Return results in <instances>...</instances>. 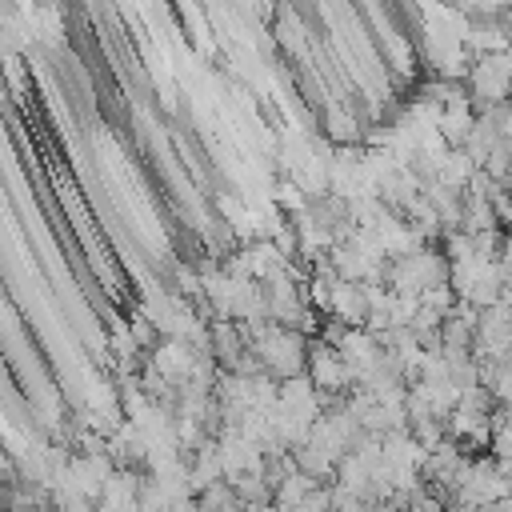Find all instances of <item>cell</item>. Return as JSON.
Listing matches in <instances>:
<instances>
[{
	"instance_id": "1",
	"label": "cell",
	"mask_w": 512,
	"mask_h": 512,
	"mask_svg": "<svg viewBox=\"0 0 512 512\" xmlns=\"http://www.w3.org/2000/svg\"><path fill=\"white\" fill-rule=\"evenodd\" d=\"M384 284L396 292V296H424L428 288H440V284H452V264L448 256H440L436 248H416L400 260L388 264L384 272Z\"/></svg>"
},
{
	"instance_id": "2",
	"label": "cell",
	"mask_w": 512,
	"mask_h": 512,
	"mask_svg": "<svg viewBox=\"0 0 512 512\" xmlns=\"http://www.w3.org/2000/svg\"><path fill=\"white\" fill-rule=\"evenodd\" d=\"M464 84H468V96H472V104L480 112L500 108V104H512V52L476 56Z\"/></svg>"
},
{
	"instance_id": "3",
	"label": "cell",
	"mask_w": 512,
	"mask_h": 512,
	"mask_svg": "<svg viewBox=\"0 0 512 512\" xmlns=\"http://www.w3.org/2000/svg\"><path fill=\"white\" fill-rule=\"evenodd\" d=\"M308 380L324 396H344V392L356 388V376H352L348 360L340 356V348L324 344L320 336H312V344H308Z\"/></svg>"
},
{
	"instance_id": "4",
	"label": "cell",
	"mask_w": 512,
	"mask_h": 512,
	"mask_svg": "<svg viewBox=\"0 0 512 512\" xmlns=\"http://www.w3.org/2000/svg\"><path fill=\"white\" fill-rule=\"evenodd\" d=\"M328 316L340 320L344 328H364L372 308H368V296H364V284H348L340 280L336 292H332V304H328Z\"/></svg>"
},
{
	"instance_id": "5",
	"label": "cell",
	"mask_w": 512,
	"mask_h": 512,
	"mask_svg": "<svg viewBox=\"0 0 512 512\" xmlns=\"http://www.w3.org/2000/svg\"><path fill=\"white\" fill-rule=\"evenodd\" d=\"M476 172H480V168L472 164V156H468L464 148H452L436 180H440V184H448L452 192H468V184H472V176H476Z\"/></svg>"
},
{
	"instance_id": "6",
	"label": "cell",
	"mask_w": 512,
	"mask_h": 512,
	"mask_svg": "<svg viewBox=\"0 0 512 512\" xmlns=\"http://www.w3.org/2000/svg\"><path fill=\"white\" fill-rule=\"evenodd\" d=\"M492 456L496 460H504V464H512V408L508 404H500L496 412H492Z\"/></svg>"
}]
</instances>
